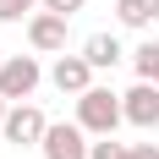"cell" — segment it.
<instances>
[{
    "label": "cell",
    "mask_w": 159,
    "mask_h": 159,
    "mask_svg": "<svg viewBox=\"0 0 159 159\" xmlns=\"http://www.w3.org/2000/svg\"><path fill=\"white\" fill-rule=\"evenodd\" d=\"M88 132L77 126V121H55V126L44 132V143H39V154L44 159H88Z\"/></svg>",
    "instance_id": "5b68a950"
},
{
    "label": "cell",
    "mask_w": 159,
    "mask_h": 159,
    "mask_svg": "<svg viewBox=\"0 0 159 159\" xmlns=\"http://www.w3.org/2000/svg\"><path fill=\"white\" fill-rule=\"evenodd\" d=\"M33 6H44V0H0V22H22V16H33Z\"/></svg>",
    "instance_id": "7c38bea8"
},
{
    "label": "cell",
    "mask_w": 159,
    "mask_h": 159,
    "mask_svg": "<svg viewBox=\"0 0 159 159\" xmlns=\"http://www.w3.org/2000/svg\"><path fill=\"white\" fill-rule=\"evenodd\" d=\"M49 82H55V88H61V93H88V88H93V61H88V55H61V61L49 66Z\"/></svg>",
    "instance_id": "52a82bcc"
},
{
    "label": "cell",
    "mask_w": 159,
    "mask_h": 159,
    "mask_svg": "<svg viewBox=\"0 0 159 159\" xmlns=\"http://www.w3.org/2000/svg\"><path fill=\"white\" fill-rule=\"evenodd\" d=\"M66 22H71V16L39 6V11L28 16V44L39 49V55H66Z\"/></svg>",
    "instance_id": "277c9868"
},
{
    "label": "cell",
    "mask_w": 159,
    "mask_h": 159,
    "mask_svg": "<svg viewBox=\"0 0 159 159\" xmlns=\"http://www.w3.org/2000/svg\"><path fill=\"white\" fill-rule=\"evenodd\" d=\"M82 55L93 61V71H115V66L126 61V49H121V39H115V33H93V39L82 44Z\"/></svg>",
    "instance_id": "ba28073f"
},
{
    "label": "cell",
    "mask_w": 159,
    "mask_h": 159,
    "mask_svg": "<svg viewBox=\"0 0 159 159\" xmlns=\"http://www.w3.org/2000/svg\"><path fill=\"white\" fill-rule=\"evenodd\" d=\"M0 66H6V49H0Z\"/></svg>",
    "instance_id": "e0dca14e"
},
{
    "label": "cell",
    "mask_w": 159,
    "mask_h": 159,
    "mask_svg": "<svg viewBox=\"0 0 159 159\" xmlns=\"http://www.w3.org/2000/svg\"><path fill=\"white\" fill-rule=\"evenodd\" d=\"M132 66H137V82H159V39H143L132 49Z\"/></svg>",
    "instance_id": "9c48e42d"
},
{
    "label": "cell",
    "mask_w": 159,
    "mask_h": 159,
    "mask_svg": "<svg viewBox=\"0 0 159 159\" xmlns=\"http://www.w3.org/2000/svg\"><path fill=\"white\" fill-rule=\"evenodd\" d=\"M121 104H126V121H132V126L159 132V82H137V88H126Z\"/></svg>",
    "instance_id": "8992f818"
},
{
    "label": "cell",
    "mask_w": 159,
    "mask_h": 159,
    "mask_svg": "<svg viewBox=\"0 0 159 159\" xmlns=\"http://www.w3.org/2000/svg\"><path fill=\"white\" fill-rule=\"evenodd\" d=\"M39 82H44V66L33 55H6V66H0V99L22 104V99H33Z\"/></svg>",
    "instance_id": "7a4b0ae2"
},
{
    "label": "cell",
    "mask_w": 159,
    "mask_h": 159,
    "mask_svg": "<svg viewBox=\"0 0 159 159\" xmlns=\"http://www.w3.org/2000/svg\"><path fill=\"white\" fill-rule=\"evenodd\" d=\"M126 121V104H121V93H110V88H88V93H77V126L88 132V137H115V126Z\"/></svg>",
    "instance_id": "6da1fadb"
},
{
    "label": "cell",
    "mask_w": 159,
    "mask_h": 159,
    "mask_svg": "<svg viewBox=\"0 0 159 159\" xmlns=\"http://www.w3.org/2000/svg\"><path fill=\"white\" fill-rule=\"evenodd\" d=\"M88 159H132V143H115V137H99L88 148Z\"/></svg>",
    "instance_id": "8fae6325"
},
{
    "label": "cell",
    "mask_w": 159,
    "mask_h": 159,
    "mask_svg": "<svg viewBox=\"0 0 159 159\" xmlns=\"http://www.w3.org/2000/svg\"><path fill=\"white\" fill-rule=\"evenodd\" d=\"M154 22H159V0H154Z\"/></svg>",
    "instance_id": "2e32d148"
},
{
    "label": "cell",
    "mask_w": 159,
    "mask_h": 159,
    "mask_svg": "<svg viewBox=\"0 0 159 159\" xmlns=\"http://www.w3.org/2000/svg\"><path fill=\"white\" fill-rule=\"evenodd\" d=\"M115 16H121V28H148L154 22V0H115Z\"/></svg>",
    "instance_id": "30bf717a"
},
{
    "label": "cell",
    "mask_w": 159,
    "mask_h": 159,
    "mask_svg": "<svg viewBox=\"0 0 159 159\" xmlns=\"http://www.w3.org/2000/svg\"><path fill=\"white\" fill-rule=\"evenodd\" d=\"M6 110H11V99H0V126H6Z\"/></svg>",
    "instance_id": "9a60e30c"
},
{
    "label": "cell",
    "mask_w": 159,
    "mask_h": 159,
    "mask_svg": "<svg viewBox=\"0 0 159 159\" xmlns=\"http://www.w3.org/2000/svg\"><path fill=\"white\" fill-rule=\"evenodd\" d=\"M132 159H159V148L154 143H132Z\"/></svg>",
    "instance_id": "5bb4252c"
},
{
    "label": "cell",
    "mask_w": 159,
    "mask_h": 159,
    "mask_svg": "<svg viewBox=\"0 0 159 159\" xmlns=\"http://www.w3.org/2000/svg\"><path fill=\"white\" fill-rule=\"evenodd\" d=\"M44 132H49L44 110L22 99V104H11V110H6V126H0V137H6L11 148H33V143H44Z\"/></svg>",
    "instance_id": "3957f363"
},
{
    "label": "cell",
    "mask_w": 159,
    "mask_h": 159,
    "mask_svg": "<svg viewBox=\"0 0 159 159\" xmlns=\"http://www.w3.org/2000/svg\"><path fill=\"white\" fill-rule=\"evenodd\" d=\"M44 11H61V16H77L82 0H44Z\"/></svg>",
    "instance_id": "4fadbf2b"
}]
</instances>
